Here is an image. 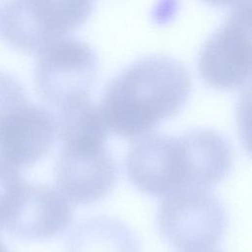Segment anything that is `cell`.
Wrapping results in <instances>:
<instances>
[{"label":"cell","instance_id":"obj_16","mask_svg":"<svg viewBox=\"0 0 252 252\" xmlns=\"http://www.w3.org/2000/svg\"><path fill=\"white\" fill-rule=\"evenodd\" d=\"M0 252H9V250L6 248V246L2 243L1 239H0Z\"/></svg>","mask_w":252,"mask_h":252},{"label":"cell","instance_id":"obj_7","mask_svg":"<svg viewBox=\"0 0 252 252\" xmlns=\"http://www.w3.org/2000/svg\"><path fill=\"white\" fill-rule=\"evenodd\" d=\"M184 163L178 136L157 133L136 141L125 161L127 176L140 191L163 197L185 186Z\"/></svg>","mask_w":252,"mask_h":252},{"label":"cell","instance_id":"obj_10","mask_svg":"<svg viewBox=\"0 0 252 252\" xmlns=\"http://www.w3.org/2000/svg\"><path fill=\"white\" fill-rule=\"evenodd\" d=\"M72 218V206L58 188L32 183L30 199L12 234L29 240L48 239L65 230Z\"/></svg>","mask_w":252,"mask_h":252},{"label":"cell","instance_id":"obj_5","mask_svg":"<svg viewBox=\"0 0 252 252\" xmlns=\"http://www.w3.org/2000/svg\"><path fill=\"white\" fill-rule=\"evenodd\" d=\"M198 68L212 87L233 90L241 87L251 72V2L231 8L222 24L202 45Z\"/></svg>","mask_w":252,"mask_h":252},{"label":"cell","instance_id":"obj_3","mask_svg":"<svg viewBox=\"0 0 252 252\" xmlns=\"http://www.w3.org/2000/svg\"><path fill=\"white\" fill-rule=\"evenodd\" d=\"M98 67V57L89 43L64 36L38 51L35 86L41 96L59 110L90 98Z\"/></svg>","mask_w":252,"mask_h":252},{"label":"cell","instance_id":"obj_4","mask_svg":"<svg viewBox=\"0 0 252 252\" xmlns=\"http://www.w3.org/2000/svg\"><path fill=\"white\" fill-rule=\"evenodd\" d=\"M93 5L91 1H9L0 16L2 34L19 49L38 52L82 26Z\"/></svg>","mask_w":252,"mask_h":252},{"label":"cell","instance_id":"obj_14","mask_svg":"<svg viewBox=\"0 0 252 252\" xmlns=\"http://www.w3.org/2000/svg\"><path fill=\"white\" fill-rule=\"evenodd\" d=\"M29 100L21 82L12 74L0 71V122L9 112Z\"/></svg>","mask_w":252,"mask_h":252},{"label":"cell","instance_id":"obj_1","mask_svg":"<svg viewBox=\"0 0 252 252\" xmlns=\"http://www.w3.org/2000/svg\"><path fill=\"white\" fill-rule=\"evenodd\" d=\"M192 88L187 67L167 55L140 58L115 75L106 85L99 105L115 134L138 137L175 115Z\"/></svg>","mask_w":252,"mask_h":252},{"label":"cell","instance_id":"obj_9","mask_svg":"<svg viewBox=\"0 0 252 252\" xmlns=\"http://www.w3.org/2000/svg\"><path fill=\"white\" fill-rule=\"evenodd\" d=\"M185 161V187L209 189L220 181L232 165V149L218 131L188 130L178 136Z\"/></svg>","mask_w":252,"mask_h":252},{"label":"cell","instance_id":"obj_8","mask_svg":"<svg viewBox=\"0 0 252 252\" xmlns=\"http://www.w3.org/2000/svg\"><path fill=\"white\" fill-rule=\"evenodd\" d=\"M56 134V116L29 100L0 122V158L18 169L30 166L49 153Z\"/></svg>","mask_w":252,"mask_h":252},{"label":"cell","instance_id":"obj_2","mask_svg":"<svg viewBox=\"0 0 252 252\" xmlns=\"http://www.w3.org/2000/svg\"><path fill=\"white\" fill-rule=\"evenodd\" d=\"M160 234L181 252L215 248L227 226L226 211L209 189L183 187L163 197L158 210Z\"/></svg>","mask_w":252,"mask_h":252},{"label":"cell","instance_id":"obj_13","mask_svg":"<svg viewBox=\"0 0 252 252\" xmlns=\"http://www.w3.org/2000/svg\"><path fill=\"white\" fill-rule=\"evenodd\" d=\"M32 183L19 169L0 158V228L12 232L25 209Z\"/></svg>","mask_w":252,"mask_h":252},{"label":"cell","instance_id":"obj_6","mask_svg":"<svg viewBox=\"0 0 252 252\" xmlns=\"http://www.w3.org/2000/svg\"><path fill=\"white\" fill-rule=\"evenodd\" d=\"M116 162L106 144H63L55 164L59 191L74 204L103 199L116 181Z\"/></svg>","mask_w":252,"mask_h":252},{"label":"cell","instance_id":"obj_11","mask_svg":"<svg viewBox=\"0 0 252 252\" xmlns=\"http://www.w3.org/2000/svg\"><path fill=\"white\" fill-rule=\"evenodd\" d=\"M66 252H140L139 242L122 221L94 217L78 223L67 239Z\"/></svg>","mask_w":252,"mask_h":252},{"label":"cell","instance_id":"obj_12","mask_svg":"<svg viewBox=\"0 0 252 252\" xmlns=\"http://www.w3.org/2000/svg\"><path fill=\"white\" fill-rule=\"evenodd\" d=\"M57 133L62 144H105L108 127L99 106L91 98L58 110Z\"/></svg>","mask_w":252,"mask_h":252},{"label":"cell","instance_id":"obj_15","mask_svg":"<svg viewBox=\"0 0 252 252\" xmlns=\"http://www.w3.org/2000/svg\"><path fill=\"white\" fill-rule=\"evenodd\" d=\"M192 252H221L216 248H211V249H206V250H200V251H192Z\"/></svg>","mask_w":252,"mask_h":252}]
</instances>
